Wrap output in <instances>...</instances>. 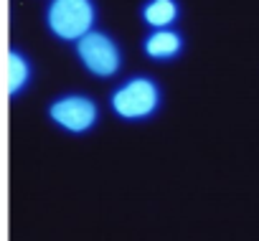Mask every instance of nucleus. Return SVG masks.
<instances>
[{
    "mask_svg": "<svg viewBox=\"0 0 259 241\" xmlns=\"http://www.w3.org/2000/svg\"><path fill=\"white\" fill-rule=\"evenodd\" d=\"M183 36L168 26V28H150V33L143 38V54L153 61H173L183 54Z\"/></svg>",
    "mask_w": 259,
    "mask_h": 241,
    "instance_id": "39448f33",
    "label": "nucleus"
},
{
    "mask_svg": "<svg viewBox=\"0 0 259 241\" xmlns=\"http://www.w3.org/2000/svg\"><path fill=\"white\" fill-rule=\"evenodd\" d=\"M140 18L148 28H168L181 18V3L178 0H145Z\"/></svg>",
    "mask_w": 259,
    "mask_h": 241,
    "instance_id": "423d86ee",
    "label": "nucleus"
},
{
    "mask_svg": "<svg viewBox=\"0 0 259 241\" xmlns=\"http://www.w3.org/2000/svg\"><path fill=\"white\" fill-rule=\"evenodd\" d=\"M97 23L94 0H51L46 6V28L59 41L76 43Z\"/></svg>",
    "mask_w": 259,
    "mask_h": 241,
    "instance_id": "f03ea898",
    "label": "nucleus"
},
{
    "mask_svg": "<svg viewBox=\"0 0 259 241\" xmlns=\"http://www.w3.org/2000/svg\"><path fill=\"white\" fill-rule=\"evenodd\" d=\"M46 114L59 130L71 132V135H87L94 130L97 119H99V107L92 97L69 91V94L56 97L49 104Z\"/></svg>",
    "mask_w": 259,
    "mask_h": 241,
    "instance_id": "7ed1b4c3",
    "label": "nucleus"
},
{
    "mask_svg": "<svg viewBox=\"0 0 259 241\" xmlns=\"http://www.w3.org/2000/svg\"><path fill=\"white\" fill-rule=\"evenodd\" d=\"M33 79V66L28 61V56L21 49H11L8 51V94L18 97L28 89Z\"/></svg>",
    "mask_w": 259,
    "mask_h": 241,
    "instance_id": "0eeeda50",
    "label": "nucleus"
},
{
    "mask_svg": "<svg viewBox=\"0 0 259 241\" xmlns=\"http://www.w3.org/2000/svg\"><path fill=\"white\" fill-rule=\"evenodd\" d=\"M160 104L163 91L153 76H133L109 94L112 112L124 122H145L158 114Z\"/></svg>",
    "mask_w": 259,
    "mask_h": 241,
    "instance_id": "f257e3e1",
    "label": "nucleus"
},
{
    "mask_svg": "<svg viewBox=\"0 0 259 241\" xmlns=\"http://www.w3.org/2000/svg\"><path fill=\"white\" fill-rule=\"evenodd\" d=\"M76 56L81 66L99 79H109L122 69V49L109 33L97 28H92L76 41Z\"/></svg>",
    "mask_w": 259,
    "mask_h": 241,
    "instance_id": "20e7f679",
    "label": "nucleus"
}]
</instances>
